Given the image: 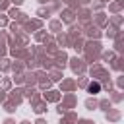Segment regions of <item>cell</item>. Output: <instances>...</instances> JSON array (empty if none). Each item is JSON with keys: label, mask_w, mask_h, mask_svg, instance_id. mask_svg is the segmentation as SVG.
Wrapping results in <instances>:
<instances>
[{"label": "cell", "mask_w": 124, "mask_h": 124, "mask_svg": "<svg viewBox=\"0 0 124 124\" xmlns=\"http://www.w3.org/2000/svg\"><path fill=\"white\" fill-rule=\"evenodd\" d=\"M89 91H91V93H99V91H101V85H99L97 81H95V83H89Z\"/></svg>", "instance_id": "1"}]
</instances>
